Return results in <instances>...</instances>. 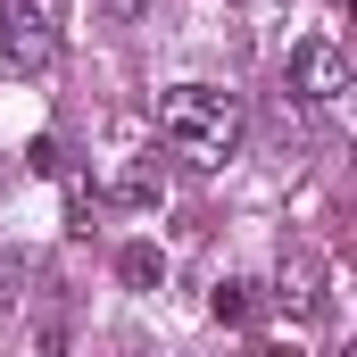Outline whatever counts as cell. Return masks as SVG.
I'll use <instances>...</instances> for the list:
<instances>
[{
  "label": "cell",
  "instance_id": "obj_1",
  "mask_svg": "<svg viewBox=\"0 0 357 357\" xmlns=\"http://www.w3.org/2000/svg\"><path fill=\"white\" fill-rule=\"evenodd\" d=\"M158 133H167V150L191 158V167H225V158L241 150L250 116H241L233 91H216V84H175L158 100Z\"/></svg>",
  "mask_w": 357,
  "mask_h": 357
},
{
  "label": "cell",
  "instance_id": "obj_2",
  "mask_svg": "<svg viewBox=\"0 0 357 357\" xmlns=\"http://www.w3.org/2000/svg\"><path fill=\"white\" fill-rule=\"evenodd\" d=\"M0 59L17 75H50L59 67V25L42 0H0Z\"/></svg>",
  "mask_w": 357,
  "mask_h": 357
},
{
  "label": "cell",
  "instance_id": "obj_3",
  "mask_svg": "<svg viewBox=\"0 0 357 357\" xmlns=\"http://www.w3.org/2000/svg\"><path fill=\"white\" fill-rule=\"evenodd\" d=\"M291 100H307V108H333L341 91H349V50L333 42V33H316V42H299L291 50Z\"/></svg>",
  "mask_w": 357,
  "mask_h": 357
},
{
  "label": "cell",
  "instance_id": "obj_4",
  "mask_svg": "<svg viewBox=\"0 0 357 357\" xmlns=\"http://www.w3.org/2000/svg\"><path fill=\"white\" fill-rule=\"evenodd\" d=\"M116 274H125V282H133V291H158V274H167V258H158V250H150V241H133V250H125V258H116Z\"/></svg>",
  "mask_w": 357,
  "mask_h": 357
},
{
  "label": "cell",
  "instance_id": "obj_5",
  "mask_svg": "<svg viewBox=\"0 0 357 357\" xmlns=\"http://www.w3.org/2000/svg\"><path fill=\"white\" fill-rule=\"evenodd\" d=\"M208 307H216V324H250V316H258V282H225Z\"/></svg>",
  "mask_w": 357,
  "mask_h": 357
},
{
  "label": "cell",
  "instance_id": "obj_6",
  "mask_svg": "<svg viewBox=\"0 0 357 357\" xmlns=\"http://www.w3.org/2000/svg\"><path fill=\"white\" fill-rule=\"evenodd\" d=\"M158 191H167L158 167H125V175H116V199H133V208H142V199H158Z\"/></svg>",
  "mask_w": 357,
  "mask_h": 357
},
{
  "label": "cell",
  "instance_id": "obj_7",
  "mask_svg": "<svg viewBox=\"0 0 357 357\" xmlns=\"http://www.w3.org/2000/svg\"><path fill=\"white\" fill-rule=\"evenodd\" d=\"M100 8H108V17H142L150 0H100Z\"/></svg>",
  "mask_w": 357,
  "mask_h": 357
}]
</instances>
